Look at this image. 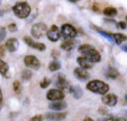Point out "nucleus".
Returning <instances> with one entry per match:
<instances>
[{"label": "nucleus", "instance_id": "1", "mask_svg": "<svg viewBox=\"0 0 127 121\" xmlns=\"http://www.w3.org/2000/svg\"><path fill=\"white\" fill-rule=\"evenodd\" d=\"M78 51L90 62H99L101 60V56L95 49L89 44H82L78 48Z\"/></svg>", "mask_w": 127, "mask_h": 121}, {"label": "nucleus", "instance_id": "2", "mask_svg": "<svg viewBox=\"0 0 127 121\" xmlns=\"http://www.w3.org/2000/svg\"><path fill=\"white\" fill-rule=\"evenodd\" d=\"M87 88L91 92H94L95 93L99 94H105L109 90V86L106 83L103 82L99 80L91 81L87 83Z\"/></svg>", "mask_w": 127, "mask_h": 121}, {"label": "nucleus", "instance_id": "3", "mask_svg": "<svg viewBox=\"0 0 127 121\" xmlns=\"http://www.w3.org/2000/svg\"><path fill=\"white\" fill-rule=\"evenodd\" d=\"M13 11L19 18H26L30 13V7L24 2L17 3V4L13 7Z\"/></svg>", "mask_w": 127, "mask_h": 121}, {"label": "nucleus", "instance_id": "4", "mask_svg": "<svg viewBox=\"0 0 127 121\" xmlns=\"http://www.w3.org/2000/svg\"><path fill=\"white\" fill-rule=\"evenodd\" d=\"M77 31L74 29V27H73L71 24H63L62 26V29H61V35L63 37L65 40H72L73 38L76 36Z\"/></svg>", "mask_w": 127, "mask_h": 121}, {"label": "nucleus", "instance_id": "5", "mask_svg": "<svg viewBox=\"0 0 127 121\" xmlns=\"http://www.w3.org/2000/svg\"><path fill=\"white\" fill-rule=\"evenodd\" d=\"M48 33L47 25L43 23H37L31 28V34L35 38H41Z\"/></svg>", "mask_w": 127, "mask_h": 121}, {"label": "nucleus", "instance_id": "6", "mask_svg": "<svg viewBox=\"0 0 127 121\" xmlns=\"http://www.w3.org/2000/svg\"><path fill=\"white\" fill-rule=\"evenodd\" d=\"M65 97L62 90L59 89H50L47 93V98L49 100H62Z\"/></svg>", "mask_w": 127, "mask_h": 121}, {"label": "nucleus", "instance_id": "7", "mask_svg": "<svg viewBox=\"0 0 127 121\" xmlns=\"http://www.w3.org/2000/svg\"><path fill=\"white\" fill-rule=\"evenodd\" d=\"M24 41L27 45H29L30 48H33V49H37V50L44 51L46 49V46L44 45L43 43L35 42V41L32 40L30 36H25L24 38Z\"/></svg>", "mask_w": 127, "mask_h": 121}, {"label": "nucleus", "instance_id": "8", "mask_svg": "<svg viewBox=\"0 0 127 121\" xmlns=\"http://www.w3.org/2000/svg\"><path fill=\"white\" fill-rule=\"evenodd\" d=\"M24 63H25V65L27 67H33V68H35V69H38L41 66L40 61H39L38 59L34 56H27L26 57L24 58Z\"/></svg>", "mask_w": 127, "mask_h": 121}, {"label": "nucleus", "instance_id": "9", "mask_svg": "<svg viewBox=\"0 0 127 121\" xmlns=\"http://www.w3.org/2000/svg\"><path fill=\"white\" fill-rule=\"evenodd\" d=\"M74 76L80 81H87V80L90 78L88 73L86 71V69L82 68V67H77L74 71Z\"/></svg>", "mask_w": 127, "mask_h": 121}, {"label": "nucleus", "instance_id": "10", "mask_svg": "<svg viewBox=\"0 0 127 121\" xmlns=\"http://www.w3.org/2000/svg\"><path fill=\"white\" fill-rule=\"evenodd\" d=\"M102 102L108 106H114L118 102V98L115 94L108 93L102 97Z\"/></svg>", "mask_w": 127, "mask_h": 121}, {"label": "nucleus", "instance_id": "11", "mask_svg": "<svg viewBox=\"0 0 127 121\" xmlns=\"http://www.w3.org/2000/svg\"><path fill=\"white\" fill-rule=\"evenodd\" d=\"M60 31H59V29L56 25H53L52 27L49 29V30L48 31L47 35L48 38L52 42H57L60 38Z\"/></svg>", "mask_w": 127, "mask_h": 121}, {"label": "nucleus", "instance_id": "12", "mask_svg": "<svg viewBox=\"0 0 127 121\" xmlns=\"http://www.w3.org/2000/svg\"><path fill=\"white\" fill-rule=\"evenodd\" d=\"M48 121H62L66 118L65 113H48L45 116Z\"/></svg>", "mask_w": 127, "mask_h": 121}, {"label": "nucleus", "instance_id": "13", "mask_svg": "<svg viewBox=\"0 0 127 121\" xmlns=\"http://www.w3.org/2000/svg\"><path fill=\"white\" fill-rule=\"evenodd\" d=\"M56 86L57 88H59L61 90H70V85H69L68 81H67V80L65 79L62 74H59L58 80L56 81Z\"/></svg>", "mask_w": 127, "mask_h": 121}, {"label": "nucleus", "instance_id": "14", "mask_svg": "<svg viewBox=\"0 0 127 121\" xmlns=\"http://www.w3.org/2000/svg\"><path fill=\"white\" fill-rule=\"evenodd\" d=\"M49 108L55 111H62V110L65 109L67 107V103L63 100H58V101H54L49 104Z\"/></svg>", "mask_w": 127, "mask_h": 121}, {"label": "nucleus", "instance_id": "15", "mask_svg": "<svg viewBox=\"0 0 127 121\" xmlns=\"http://www.w3.org/2000/svg\"><path fill=\"white\" fill-rule=\"evenodd\" d=\"M18 46H19V42L16 38H10L9 40H7L6 48L10 52H15L18 49Z\"/></svg>", "mask_w": 127, "mask_h": 121}, {"label": "nucleus", "instance_id": "16", "mask_svg": "<svg viewBox=\"0 0 127 121\" xmlns=\"http://www.w3.org/2000/svg\"><path fill=\"white\" fill-rule=\"evenodd\" d=\"M77 62L80 66V67H82L84 69H89L93 67L92 62H90L84 56H80V57L77 58Z\"/></svg>", "mask_w": 127, "mask_h": 121}, {"label": "nucleus", "instance_id": "17", "mask_svg": "<svg viewBox=\"0 0 127 121\" xmlns=\"http://www.w3.org/2000/svg\"><path fill=\"white\" fill-rule=\"evenodd\" d=\"M69 92L74 95V97L75 98V99H80V98L82 96V94H83V92H82L81 88H79V87H77V86L71 87Z\"/></svg>", "mask_w": 127, "mask_h": 121}, {"label": "nucleus", "instance_id": "18", "mask_svg": "<svg viewBox=\"0 0 127 121\" xmlns=\"http://www.w3.org/2000/svg\"><path fill=\"white\" fill-rule=\"evenodd\" d=\"M112 36H113L114 41H115V42L118 45H120L123 42L127 40L126 35H123V34H121V33H115V34H113Z\"/></svg>", "mask_w": 127, "mask_h": 121}, {"label": "nucleus", "instance_id": "19", "mask_svg": "<svg viewBox=\"0 0 127 121\" xmlns=\"http://www.w3.org/2000/svg\"><path fill=\"white\" fill-rule=\"evenodd\" d=\"M61 48L66 51H70L71 49H73L74 48V42L71 40L65 41V42H63L61 44Z\"/></svg>", "mask_w": 127, "mask_h": 121}, {"label": "nucleus", "instance_id": "20", "mask_svg": "<svg viewBox=\"0 0 127 121\" xmlns=\"http://www.w3.org/2000/svg\"><path fill=\"white\" fill-rule=\"evenodd\" d=\"M9 71V66L6 62H4L3 60H0V74L3 76H6L7 73Z\"/></svg>", "mask_w": 127, "mask_h": 121}, {"label": "nucleus", "instance_id": "21", "mask_svg": "<svg viewBox=\"0 0 127 121\" xmlns=\"http://www.w3.org/2000/svg\"><path fill=\"white\" fill-rule=\"evenodd\" d=\"M118 11L113 7H107L104 10V14L107 17H115L117 15Z\"/></svg>", "mask_w": 127, "mask_h": 121}, {"label": "nucleus", "instance_id": "22", "mask_svg": "<svg viewBox=\"0 0 127 121\" xmlns=\"http://www.w3.org/2000/svg\"><path fill=\"white\" fill-rule=\"evenodd\" d=\"M106 76L110 79H116L119 76V72L113 67H110L106 73Z\"/></svg>", "mask_w": 127, "mask_h": 121}, {"label": "nucleus", "instance_id": "23", "mask_svg": "<svg viewBox=\"0 0 127 121\" xmlns=\"http://www.w3.org/2000/svg\"><path fill=\"white\" fill-rule=\"evenodd\" d=\"M61 68V64L57 60H53L50 64H49V70L50 71H57Z\"/></svg>", "mask_w": 127, "mask_h": 121}, {"label": "nucleus", "instance_id": "24", "mask_svg": "<svg viewBox=\"0 0 127 121\" xmlns=\"http://www.w3.org/2000/svg\"><path fill=\"white\" fill-rule=\"evenodd\" d=\"M32 77V73L30 70H24L22 73V78L24 80V81H29L30 80Z\"/></svg>", "mask_w": 127, "mask_h": 121}, {"label": "nucleus", "instance_id": "25", "mask_svg": "<svg viewBox=\"0 0 127 121\" xmlns=\"http://www.w3.org/2000/svg\"><path fill=\"white\" fill-rule=\"evenodd\" d=\"M13 89L17 93H21V92H22V85L18 81H16L13 83Z\"/></svg>", "mask_w": 127, "mask_h": 121}, {"label": "nucleus", "instance_id": "26", "mask_svg": "<svg viewBox=\"0 0 127 121\" xmlns=\"http://www.w3.org/2000/svg\"><path fill=\"white\" fill-rule=\"evenodd\" d=\"M50 83H51V81L49 79V78H44V79L42 81V82L40 83L41 88H48V87H49V85H50Z\"/></svg>", "mask_w": 127, "mask_h": 121}, {"label": "nucleus", "instance_id": "27", "mask_svg": "<svg viewBox=\"0 0 127 121\" xmlns=\"http://www.w3.org/2000/svg\"><path fill=\"white\" fill-rule=\"evenodd\" d=\"M98 33H99V34H100V35H103V36H105V38H106L107 40H108L110 42H113V40H114V39L112 38V37H113V36H112V35H109V34L105 33V32L102 31V30H98Z\"/></svg>", "mask_w": 127, "mask_h": 121}, {"label": "nucleus", "instance_id": "28", "mask_svg": "<svg viewBox=\"0 0 127 121\" xmlns=\"http://www.w3.org/2000/svg\"><path fill=\"white\" fill-rule=\"evenodd\" d=\"M5 36H6V30L4 28H0V42L3 41Z\"/></svg>", "mask_w": 127, "mask_h": 121}, {"label": "nucleus", "instance_id": "29", "mask_svg": "<svg viewBox=\"0 0 127 121\" xmlns=\"http://www.w3.org/2000/svg\"><path fill=\"white\" fill-rule=\"evenodd\" d=\"M98 112H99V114H101V115H106L107 113H108V110H107L105 107H102V106H101V107L99 108Z\"/></svg>", "mask_w": 127, "mask_h": 121}, {"label": "nucleus", "instance_id": "30", "mask_svg": "<svg viewBox=\"0 0 127 121\" xmlns=\"http://www.w3.org/2000/svg\"><path fill=\"white\" fill-rule=\"evenodd\" d=\"M8 29L11 32H16L17 30V25H16V24H11L9 25Z\"/></svg>", "mask_w": 127, "mask_h": 121}, {"label": "nucleus", "instance_id": "31", "mask_svg": "<svg viewBox=\"0 0 127 121\" xmlns=\"http://www.w3.org/2000/svg\"><path fill=\"white\" fill-rule=\"evenodd\" d=\"M5 55V46L4 45H0V56L3 57Z\"/></svg>", "mask_w": 127, "mask_h": 121}, {"label": "nucleus", "instance_id": "32", "mask_svg": "<svg viewBox=\"0 0 127 121\" xmlns=\"http://www.w3.org/2000/svg\"><path fill=\"white\" fill-rule=\"evenodd\" d=\"M30 121H42V115H36V116L33 117Z\"/></svg>", "mask_w": 127, "mask_h": 121}, {"label": "nucleus", "instance_id": "33", "mask_svg": "<svg viewBox=\"0 0 127 121\" xmlns=\"http://www.w3.org/2000/svg\"><path fill=\"white\" fill-rule=\"evenodd\" d=\"M118 24H119V28H120V29H122V30L126 29V24L125 22H119Z\"/></svg>", "mask_w": 127, "mask_h": 121}, {"label": "nucleus", "instance_id": "34", "mask_svg": "<svg viewBox=\"0 0 127 121\" xmlns=\"http://www.w3.org/2000/svg\"><path fill=\"white\" fill-rule=\"evenodd\" d=\"M121 49H122V50H124L125 52H127V45H126V44L121 45Z\"/></svg>", "mask_w": 127, "mask_h": 121}, {"label": "nucleus", "instance_id": "35", "mask_svg": "<svg viewBox=\"0 0 127 121\" xmlns=\"http://www.w3.org/2000/svg\"><path fill=\"white\" fill-rule=\"evenodd\" d=\"M104 121H115L113 120V118H112V117H108L107 119H105Z\"/></svg>", "mask_w": 127, "mask_h": 121}, {"label": "nucleus", "instance_id": "36", "mask_svg": "<svg viewBox=\"0 0 127 121\" xmlns=\"http://www.w3.org/2000/svg\"><path fill=\"white\" fill-rule=\"evenodd\" d=\"M115 121H127V120L124 118H119V119H117Z\"/></svg>", "mask_w": 127, "mask_h": 121}, {"label": "nucleus", "instance_id": "37", "mask_svg": "<svg viewBox=\"0 0 127 121\" xmlns=\"http://www.w3.org/2000/svg\"><path fill=\"white\" fill-rule=\"evenodd\" d=\"M83 121H94V120H92L91 118H86Z\"/></svg>", "mask_w": 127, "mask_h": 121}, {"label": "nucleus", "instance_id": "38", "mask_svg": "<svg viewBox=\"0 0 127 121\" xmlns=\"http://www.w3.org/2000/svg\"><path fill=\"white\" fill-rule=\"evenodd\" d=\"M2 100V92H1V88H0V102Z\"/></svg>", "mask_w": 127, "mask_h": 121}, {"label": "nucleus", "instance_id": "39", "mask_svg": "<svg viewBox=\"0 0 127 121\" xmlns=\"http://www.w3.org/2000/svg\"><path fill=\"white\" fill-rule=\"evenodd\" d=\"M68 1L72 2V3H76V2H78L79 0H68Z\"/></svg>", "mask_w": 127, "mask_h": 121}, {"label": "nucleus", "instance_id": "40", "mask_svg": "<svg viewBox=\"0 0 127 121\" xmlns=\"http://www.w3.org/2000/svg\"><path fill=\"white\" fill-rule=\"evenodd\" d=\"M126 101H127V95L126 96Z\"/></svg>", "mask_w": 127, "mask_h": 121}, {"label": "nucleus", "instance_id": "41", "mask_svg": "<svg viewBox=\"0 0 127 121\" xmlns=\"http://www.w3.org/2000/svg\"><path fill=\"white\" fill-rule=\"evenodd\" d=\"M126 21H127V17H126Z\"/></svg>", "mask_w": 127, "mask_h": 121}]
</instances>
